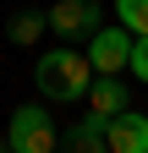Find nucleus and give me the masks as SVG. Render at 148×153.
Returning a JSON list of instances; mask_svg holds the SVG:
<instances>
[{"label":"nucleus","mask_w":148,"mask_h":153,"mask_svg":"<svg viewBox=\"0 0 148 153\" xmlns=\"http://www.w3.org/2000/svg\"><path fill=\"white\" fill-rule=\"evenodd\" d=\"M71 153H110V115H99V109H88L77 126L61 137Z\"/></svg>","instance_id":"5"},{"label":"nucleus","mask_w":148,"mask_h":153,"mask_svg":"<svg viewBox=\"0 0 148 153\" xmlns=\"http://www.w3.org/2000/svg\"><path fill=\"white\" fill-rule=\"evenodd\" d=\"M115 16H121V27L148 33V0H115Z\"/></svg>","instance_id":"9"},{"label":"nucleus","mask_w":148,"mask_h":153,"mask_svg":"<svg viewBox=\"0 0 148 153\" xmlns=\"http://www.w3.org/2000/svg\"><path fill=\"white\" fill-rule=\"evenodd\" d=\"M110 153H148V115H110Z\"/></svg>","instance_id":"6"},{"label":"nucleus","mask_w":148,"mask_h":153,"mask_svg":"<svg viewBox=\"0 0 148 153\" xmlns=\"http://www.w3.org/2000/svg\"><path fill=\"white\" fill-rule=\"evenodd\" d=\"M39 33H49V11H16V16H11V27H6V38H11L16 49L39 44Z\"/></svg>","instance_id":"8"},{"label":"nucleus","mask_w":148,"mask_h":153,"mask_svg":"<svg viewBox=\"0 0 148 153\" xmlns=\"http://www.w3.org/2000/svg\"><path fill=\"white\" fill-rule=\"evenodd\" d=\"M132 27H93V38H88V60H93V71H126V60H132Z\"/></svg>","instance_id":"4"},{"label":"nucleus","mask_w":148,"mask_h":153,"mask_svg":"<svg viewBox=\"0 0 148 153\" xmlns=\"http://www.w3.org/2000/svg\"><path fill=\"white\" fill-rule=\"evenodd\" d=\"M88 104H93L99 115H121V109H126V88H121V76H115V71H99L93 88H88Z\"/></svg>","instance_id":"7"},{"label":"nucleus","mask_w":148,"mask_h":153,"mask_svg":"<svg viewBox=\"0 0 148 153\" xmlns=\"http://www.w3.org/2000/svg\"><path fill=\"white\" fill-rule=\"evenodd\" d=\"M6 148H11V137H0V153H6Z\"/></svg>","instance_id":"11"},{"label":"nucleus","mask_w":148,"mask_h":153,"mask_svg":"<svg viewBox=\"0 0 148 153\" xmlns=\"http://www.w3.org/2000/svg\"><path fill=\"white\" fill-rule=\"evenodd\" d=\"M93 60H88L82 49H71L66 38L55 49H44L39 55V66H33V82H39V93L49 104H77V99H88V88H93Z\"/></svg>","instance_id":"1"},{"label":"nucleus","mask_w":148,"mask_h":153,"mask_svg":"<svg viewBox=\"0 0 148 153\" xmlns=\"http://www.w3.org/2000/svg\"><path fill=\"white\" fill-rule=\"evenodd\" d=\"M126 71H132L137 82H148V33L132 38V60H126Z\"/></svg>","instance_id":"10"},{"label":"nucleus","mask_w":148,"mask_h":153,"mask_svg":"<svg viewBox=\"0 0 148 153\" xmlns=\"http://www.w3.org/2000/svg\"><path fill=\"white\" fill-rule=\"evenodd\" d=\"M99 27V0H55L49 6V33L55 38H93Z\"/></svg>","instance_id":"3"},{"label":"nucleus","mask_w":148,"mask_h":153,"mask_svg":"<svg viewBox=\"0 0 148 153\" xmlns=\"http://www.w3.org/2000/svg\"><path fill=\"white\" fill-rule=\"evenodd\" d=\"M6 137H11V153H55V148H61L55 115H49L44 104H16Z\"/></svg>","instance_id":"2"}]
</instances>
